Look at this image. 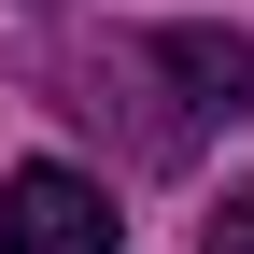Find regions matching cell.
I'll list each match as a JSON object with an SVG mask.
<instances>
[{"mask_svg": "<svg viewBox=\"0 0 254 254\" xmlns=\"http://www.w3.org/2000/svg\"><path fill=\"white\" fill-rule=\"evenodd\" d=\"M212 254H254V184H240L226 212H212Z\"/></svg>", "mask_w": 254, "mask_h": 254, "instance_id": "obj_3", "label": "cell"}, {"mask_svg": "<svg viewBox=\"0 0 254 254\" xmlns=\"http://www.w3.org/2000/svg\"><path fill=\"white\" fill-rule=\"evenodd\" d=\"M141 57L184 85V113H226V127L254 113V43H240V28H155Z\"/></svg>", "mask_w": 254, "mask_h": 254, "instance_id": "obj_2", "label": "cell"}, {"mask_svg": "<svg viewBox=\"0 0 254 254\" xmlns=\"http://www.w3.org/2000/svg\"><path fill=\"white\" fill-rule=\"evenodd\" d=\"M113 184H85L71 155H28L0 170V254H113Z\"/></svg>", "mask_w": 254, "mask_h": 254, "instance_id": "obj_1", "label": "cell"}]
</instances>
